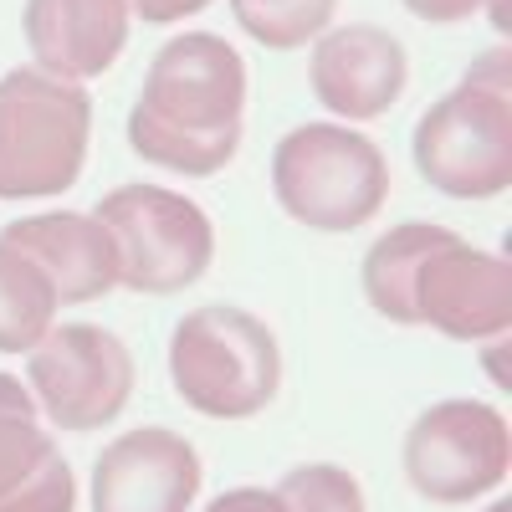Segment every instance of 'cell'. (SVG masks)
Segmentation results:
<instances>
[{
  "instance_id": "obj_13",
  "label": "cell",
  "mask_w": 512,
  "mask_h": 512,
  "mask_svg": "<svg viewBox=\"0 0 512 512\" xmlns=\"http://www.w3.org/2000/svg\"><path fill=\"white\" fill-rule=\"evenodd\" d=\"M128 0H26V47L62 82L103 77L128 41Z\"/></svg>"
},
{
  "instance_id": "obj_5",
  "label": "cell",
  "mask_w": 512,
  "mask_h": 512,
  "mask_svg": "<svg viewBox=\"0 0 512 512\" xmlns=\"http://www.w3.org/2000/svg\"><path fill=\"white\" fill-rule=\"evenodd\" d=\"M175 395L210 420H251L282 390L277 333L246 308H195L169 338Z\"/></svg>"
},
{
  "instance_id": "obj_15",
  "label": "cell",
  "mask_w": 512,
  "mask_h": 512,
  "mask_svg": "<svg viewBox=\"0 0 512 512\" xmlns=\"http://www.w3.org/2000/svg\"><path fill=\"white\" fill-rule=\"evenodd\" d=\"M57 318V292L21 251L0 241V354H31Z\"/></svg>"
},
{
  "instance_id": "obj_16",
  "label": "cell",
  "mask_w": 512,
  "mask_h": 512,
  "mask_svg": "<svg viewBox=\"0 0 512 512\" xmlns=\"http://www.w3.org/2000/svg\"><path fill=\"white\" fill-rule=\"evenodd\" d=\"M338 0H231L236 26L267 52H297L328 31Z\"/></svg>"
},
{
  "instance_id": "obj_22",
  "label": "cell",
  "mask_w": 512,
  "mask_h": 512,
  "mask_svg": "<svg viewBox=\"0 0 512 512\" xmlns=\"http://www.w3.org/2000/svg\"><path fill=\"white\" fill-rule=\"evenodd\" d=\"M205 512H287V507L267 487H231V492H221L216 502H210Z\"/></svg>"
},
{
  "instance_id": "obj_21",
  "label": "cell",
  "mask_w": 512,
  "mask_h": 512,
  "mask_svg": "<svg viewBox=\"0 0 512 512\" xmlns=\"http://www.w3.org/2000/svg\"><path fill=\"white\" fill-rule=\"evenodd\" d=\"M210 6V0H128V11L144 16L149 26H175L185 16H200Z\"/></svg>"
},
{
  "instance_id": "obj_1",
  "label": "cell",
  "mask_w": 512,
  "mask_h": 512,
  "mask_svg": "<svg viewBox=\"0 0 512 512\" xmlns=\"http://www.w3.org/2000/svg\"><path fill=\"white\" fill-rule=\"evenodd\" d=\"M246 118V62L216 31L164 41L128 113V149L169 175L210 180L236 159Z\"/></svg>"
},
{
  "instance_id": "obj_9",
  "label": "cell",
  "mask_w": 512,
  "mask_h": 512,
  "mask_svg": "<svg viewBox=\"0 0 512 512\" xmlns=\"http://www.w3.org/2000/svg\"><path fill=\"white\" fill-rule=\"evenodd\" d=\"M415 328H436L461 344H487L512 328V267L497 251H477L461 236L420 256L410 277Z\"/></svg>"
},
{
  "instance_id": "obj_11",
  "label": "cell",
  "mask_w": 512,
  "mask_h": 512,
  "mask_svg": "<svg viewBox=\"0 0 512 512\" xmlns=\"http://www.w3.org/2000/svg\"><path fill=\"white\" fill-rule=\"evenodd\" d=\"M11 251L52 282L57 308L98 303L118 287V246L113 231L93 210H47V216H21L0 231Z\"/></svg>"
},
{
  "instance_id": "obj_3",
  "label": "cell",
  "mask_w": 512,
  "mask_h": 512,
  "mask_svg": "<svg viewBox=\"0 0 512 512\" xmlns=\"http://www.w3.org/2000/svg\"><path fill=\"white\" fill-rule=\"evenodd\" d=\"M272 195L297 226L344 236L369 226L390 200V164L349 123H303L272 149Z\"/></svg>"
},
{
  "instance_id": "obj_10",
  "label": "cell",
  "mask_w": 512,
  "mask_h": 512,
  "mask_svg": "<svg viewBox=\"0 0 512 512\" xmlns=\"http://www.w3.org/2000/svg\"><path fill=\"white\" fill-rule=\"evenodd\" d=\"M200 482V451L164 425H144L93 461V512H190Z\"/></svg>"
},
{
  "instance_id": "obj_20",
  "label": "cell",
  "mask_w": 512,
  "mask_h": 512,
  "mask_svg": "<svg viewBox=\"0 0 512 512\" xmlns=\"http://www.w3.org/2000/svg\"><path fill=\"white\" fill-rule=\"evenodd\" d=\"M400 6L420 21H431V26H456V21H472L477 11H502L507 0H400Z\"/></svg>"
},
{
  "instance_id": "obj_4",
  "label": "cell",
  "mask_w": 512,
  "mask_h": 512,
  "mask_svg": "<svg viewBox=\"0 0 512 512\" xmlns=\"http://www.w3.org/2000/svg\"><path fill=\"white\" fill-rule=\"evenodd\" d=\"M93 98L41 67L0 77V200H52L82 180Z\"/></svg>"
},
{
  "instance_id": "obj_2",
  "label": "cell",
  "mask_w": 512,
  "mask_h": 512,
  "mask_svg": "<svg viewBox=\"0 0 512 512\" xmlns=\"http://www.w3.org/2000/svg\"><path fill=\"white\" fill-rule=\"evenodd\" d=\"M410 154L420 180L451 200H492L512 185V72L507 52L482 57L461 88L420 113Z\"/></svg>"
},
{
  "instance_id": "obj_19",
  "label": "cell",
  "mask_w": 512,
  "mask_h": 512,
  "mask_svg": "<svg viewBox=\"0 0 512 512\" xmlns=\"http://www.w3.org/2000/svg\"><path fill=\"white\" fill-rule=\"evenodd\" d=\"M72 507H77V477L57 446L36 461V472L16 492L0 497V512H72Z\"/></svg>"
},
{
  "instance_id": "obj_12",
  "label": "cell",
  "mask_w": 512,
  "mask_h": 512,
  "mask_svg": "<svg viewBox=\"0 0 512 512\" xmlns=\"http://www.w3.org/2000/svg\"><path fill=\"white\" fill-rule=\"evenodd\" d=\"M308 77H313V98L328 113L349 123H369L400 103L410 82V57L400 47V36L359 21V26H338L318 41Z\"/></svg>"
},
{
  "instance_id": "obj_6",
  "label": "cell",
  "mask_w": 512,
  "mask_h": 512,
  "mask_svg": "<svg viewBox=\"0 0 512 512\" xmlns=\"http://www.w3.org/2000/svg\"><path fill=\"white\" fill-rule=\"evenodd\" d=\"M93 216L113 231L118 246V287L169 297L185 292L210 272L216 256V226L210 216L164 185H118L98 200Z\"/></svg>"
},
{
  "instance_id": "obj_14",
  "label": "cell",
  "mask_w": 512,
  "mask_h": 512,
  "mask_svg": "<svg viewBox=\"0 0 512 512\" xmlns=\"http://www.w3.org/2000/svg\"><path fill=\"white\" fill-rule=\"evenodd\" d=\"M451 226H390L369 251H364V297L379 318H390L400 328H415V308H410V277L420 267L425 251H436L441 241H451Z\"/></svg>"
},
{
  "instance_id": "obj_17",
  "label": "cell",
  "mask_w": 512,
  "mask_h": 512,
  "mask_svg": "<svg viewBox=\"0 0 512 512\" xmlns=\"http://www.w3.org/2000/svg\"><path fill=\"white\" fill-rule=\"evenodd\" d=\"M52 446H57V441L41 431L31 390H26L21 379L0 374V497L16 492Z\"/></svg>"
},
{
  "instance_id": "obj_8",
  "label": "cell",
  "mask_w": 512,
  "mask_h": 512,
  "mask_svg": "<svg viewBox=\"0 0 512 512\" xmlns=\"http://www.w3.org/2000/svg\"><path fill=\"white\" fill-rule=\"evenodd\" d=\"M26 390L62 431H98L118 420L134 395V354L98 323H62L31 349Z\"/></svg>"
},
{
  "instance_id": "obj_18",
  "label": "cell",
  "mask_w": 512,
  "mask_h": 512,
  "mask_svg": "<svg viewBox=\"0 0 512 512\" xmlns=\"http://www.w3.org/2000/svg\"><path fill=\"white\" fill-rule=\"evenodd\" d=\"M277 502L287 512H369L359 477L333 461H308L297 472H287L277 482Z\"/></svg>"
},
{
  "instance_id": "obj_7",
  "label": "cell",
  "mask_w": 512,
  "mask_h": 512,
  "mask_svg": "<svg viewBox=\"0 0 512 512\" xmlns=\"http://www.w3.org/2000/svg\"><path fill=\"white\" fill-rule=\"evenodd\" d=\"M512 431L497 405L441 400L405 436V482L441 507L477 502L507 482Z\"/></svg>"
}]
</instances>
